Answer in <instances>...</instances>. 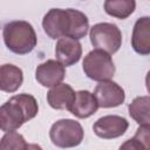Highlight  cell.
Instances as JSON below:
<instances>
[{"label": "cell", "mask_w": 150, "mask_h": 150, "mask_svg": "<svg viewBox=\"0 0 150 150\" xmlns=\"http://www.w3.org/2000/svg\"><path fill=\"white\" fill-rule=\"evenodd\" d=\"M89 38L95 49L115 54L122 46V33L115 23L98 22L90 28Z\"/></svg>", "instance_id": "obj_6"}, {"label": "cell", "mask_w": 150, "mask_h": 150, "mask_svg": "<svg viewBox=\"0 0 150 150\" xmlns=\"http://www.w3.org/2000/svg\"><path fill=\"white\" fill-rule=\"evenodd\" d=\"M103 6L108 15L123 20L134 13L136 2L134 0H107Z\"/></svg>", "instance_id": "obj_16"}, {"label": "cell", "mask_w": 150, "mask_h": 150, "mask_svg": "<svg viewBox=\"0 0 150 150\" xmlns=\"http://www.w3.org/2000/svg\"><path fill=\"white\" fill-rule=\"evenodd\" d=\"M2 38L6 47L18 55H26L30 53L38 42L33 26L25 20L7 22L2 29Z\"/></svg>", "instance_id": "obj_3"}, {"label": "cell", "mask_w": 150, "mask_h": 150, "mask_svg": "<svg viewBox=\"0 0 150 150\" xmlns=\"http://www.w3.org/2000/svg\"><path fill=\"white\" fill-rule=\"evenodd\" d=\"M56 60L64 67L77 63L82 56V46L79 40L73 38H61L55 46Z\"/></svg>", "instance_id": "obj_10"}, {"label": "cell", "mask_w": 150, "mask_h": 150, "mask_svg": "<svg viewBox=\"0 0 150 150\" xmlns=\"http://www.w3.org/2000/svg\"><path fill=\"white\" fill-rule=\"evenodd\" d=\"M38 112V101L33 95H14L0 107V128L5 134L15 131L23 123L34 118Z\"/></svg>", "instance_id": "obj_2"}, {"label": "cell", "mask_w": 150, "mask_h": 150, "mask_svg": "<svg viewBox=\"0 0 150 150\" xmlns=\"http://www.w3.org/2000/svg\"><path fill=\"white\" fill-rule=\"evenodd\" d=\"M134 138L141 143L144 150H150V124L139 125L136 130Z\"/></svg>", "instance_id": "obj_18"}, {"label": "cell", "mask_w": 150, "mask_h": 150, "mask_svg": "<svg viewBox=\"0 0 150 150\" xmlns=\"http://www.w3.org/2000/svg\"><path fill=\"white\" fill-rule=\"evenodd\" d=\"M98 104L94 94L88 90L76 91L75 100L69 109V111L77 118H88L96 112Z\"/></svg>", "instance_id": "obj_13"}, {"label": "cell", "mask_w": 150, "mask_h": 150, "mask_svg": "<svg viewBox=\"0 0 150 150\" xmlns=\"http://www.w3.org/2000/svg\"><path fill=\"white\" fill-rule=\"evenodd\" d=\"M27 146L23 136L16 131L6 132L1 137L0 150H27Z\"/></svg>", "instance_id": "obj_17"}, {"label": "cell", "mask_w": 150, "mask_h": 150, "mask_svg": "<svg viewBox=\"0 0 150 150\" xmlns=\"http://www.w3.org/2000/svg\"><path fill=\"white\" fill-rule=\"evenodd\" d=\"M98 108H115L121 105L125 100L123 88L114 81L100 82L94 90Z\"/></svg>", "instance_id": "obj_8"}, {"label": "cell", "mask_w": 150, "mask_h": 150, "mask_svg": "<svg viewBox=\"0 0 150 150\" xmlns=\"http://www.w3.org/2000/svg\"><path fill=\"white\" fill-rule=\"evenodd\" d=\"M131 47L139 55L150 54V16L136 20L131 34Z\"/></svg>", "instance_id": "obj_11"}, {"label": "cell", "mask_w": 150, "mask_h": 150, "mask_svg": "<svg viewBox=\"0 0 150 150\" xmlns=\"http://www.w3.org/2000/svg\"><path fill=\"white\" fill-rule=\"evenodd\" d=\"M129 128V122L118 115L100 117L93 125L95 135L103 139H112L122 136Z\"/></svg>", "instance_id": "obj_7"}, {"label": "cell", "mask_w": 150, "mask_h": 150, "mask_svg": "<svg viewBox=\"0 0 150 150\" xmlns=\"http://www.w3.org/2000/svg\"><path fill=\"white\" fill-rule=\"evenodd\" d=\"M75 95L76 93L69 84L60 83L49 89L47 93V102L53 109L69 110L75 100Z\"/></svg>", "instance_id": "obj_12"}, {"label": "cell", "mask_w": 150, "mask_h": 150, "mask_svg": "<svg viewBox=\"0 0 150 150\" xmlns=\"http://www.w3.org/2000/svg\"><path fill=\"white\" fill-rule=\"evenodd\" d=\"M145 86H146L148 93L150 94V70L146 73V76H145Z\"/></svg>", "instance_id": "obj_20"}, {"label": "cell", "mask_w": 150, "mask_h": 150, "mask_svg": "<svg viewBox=\"0 0 150 150\" xmlns=\"http://www.w3.org/2000/svg\"><path fill=\"white\" fill-rule=\"evenodd\" d=\"M49 137L54 145L61 149L75 148L80 145L84 137L82 125L71 118H62L53 123Z\"/></svg>", "instance_id": "obj_4"}, {"label": "cell", "mask_w": 150, "mask_h": 150, "mask_svg": "<svg viewBox=\"0 0 150 150\" xmlns=\"http://www.w3.org/2000/svg\"><path fill=\"white\" fill-rule=\"evenodd\" d=\"M42 27L50 39L73 38L80 40L89 30V20L84 13L74 8H52L45 14Z\"/></svg>", "instance_id": "obj_1"}, {"label": "cell", "mask_w": 150, "mask_h": 150, "mask_svg": "<svg viewBox=\"0 0 150 150\" xmlns=\"http://www.w3.org/2000/svg\"><path fill=\"white\" fill-rule=\"evenodd\" d=\"M27 150H43V149H42L39 144H34V143H32V144H28Z\"/></svg>", "instance_id": "obj_21"}, {"label": "cell", "mask_w": 150, "mask_h": 150, "mask_svg": "<svg viewBox=\"0 0 150 150\" xmlns=\"http://www.w3.org/2000/svg\"><path fill=\"white\" fill-rule=\"evenodd\" d=\"M118 150H144V149L138 141H136L135 138H130L127 139L124 143H122Z\"/></svg>", "instance_id": "obj_19"}, {"label": "cell", "mask_w": 150, "mask_h": 150, "mask_svg": "<svg viewBox=\"0 0 150 150\" xmlns=\"http://www.w3.org/2000/svg\"><path fill=\"white\" fill-rule=\"evenodd\" d=\"M130 117L138 123L150 124V96H137L128 105Z\"/></svg>", "instance_id": "obj_15"}, {"label": "cell", "mask_w": 150, "mask_h": 150, "mask_svg": "<svg viewBox=\"0 0 150 150\" xmlns=\"http://www.w3.org/2000/svg\"><path fill=\"white\" fill-rule=\"evenodd\" d=\"M82 68L90 80L97 82L110 81L115 74V64L111 56L98 49H94L84 56Z\"/></svg>", "instance_id": "obj_5"}, {"label": "cell", "mask_w": 150, "mask_h": 150, "mask_svg": "<svg viewBox=\"0 0 150 150\" xmlns=\"http://www.w3.org/2000/svg\"><path fill=\"white\" fill-rule=\"evenodd\" d=\"M66 76V69L62 63L57 60H47L40 63L35 69L36 81L47 88H53L62 83Z\"/></svg>", "instance_id": "obj_9"}, {"label": "cell", "mask_w": 150, "mask_h": 150, "mask_svg": "<svg viewBox=\"0 0 150 150\" xmlns=\"http://www.w3.org/2000/svg\"><path fill=\"white\" fill-rule=\"evenodd\" d=\"M23 82V73L21 68L6 63L0 67V89L5 93L16 91Z\"/></svg>", "instance_id": "obj_14"}]
</instances>
